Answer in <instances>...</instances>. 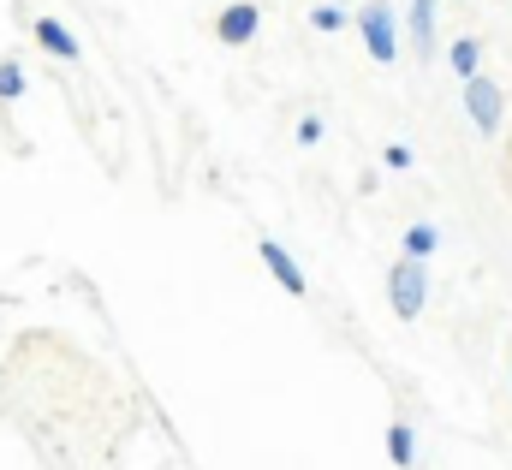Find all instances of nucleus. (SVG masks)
I'll return each mask as SVG.
<instances>
[{
	"mask_svg": "<svg viewBox=\"0 0 512 470\" xmlns=\"http://www.w3.org/2000/svg\"><path fill=\"white\" fill-rule=\"evenodd\" d=\"M387 304H393L399 322L423 316V304H429V268H423V256H399L387 268Z\"/></svg>",
	"mask_w": 512,
	"mask_h": 470,
	"instance_id": "f257e3e1",
	"label": "nucleus"
},
{
	"mask_svg": "<svg viewBox=\"0 0 512 470\" xmlns=\"http://www.w3.org/2000/svg\"><path fill=\"white\" fill-rule=\"evenodd\" d=\"M358 36H364L370 60H382V66L399 60V18H393V6H387V0H370V6L358 12Z\"/></svg>",
	"mask_w": 512,
	"mask_h": 470,
	"instance_id": "f03ea898",
	"label": "nucleus"
},
{
	"mask_svg": "<svg viewBox=\"0 0 512 470\" xmlns=\"http://www.w3.org/2000/svg\"><path fill=\"white\" fill-rule=\"evenodd\" d=\"M465 108H471V125L483 131V137H495L501 125H507V96L495 90V78H465Z\"/></svg>",
	"mask_w": 512,
	"mask_h": 470,
	"instance_id": "7ed1b4c3",
	"label": "nucleus"
},
{
	"mask_svg": "<svg viewBox=\"0 0 512 470\" xmlns=\"http://www.w3.org/2000/svg\"><path fill=\"white\" fill-rule=\"evenodd\" d=\"M256 30H262V12H256V0H233V6L215 18V36H221L227 48H251Z\"/></svg>",
	"mask_w": 512,
	"mask_h": 470,
	"instance_id": "20e7f679",
	"label": "nucleus"
},
{
	"mask_svg": "<svg viewBox=\"0 0 512 470\" xmlns=\"http://www.w3.org/2000/svg\"><path fill=\"white\" fill-rule=\"evenodd\" d=\"M256 256H262V268H268V274H274L286 292H304V268H298V262H292V256L274 244V238H262V244H256Z\"/></svg>",
	"mask_w": 512,
	"mask_h": 470,
	"instance_id": "39448f33",
	"label": "nucleus"
},
{
	"mask_svg": "<svg viewBox=\"0 0 512 470\" xmlns=\"http://www.w3.org/2000/svg\"><path fill=\"white\" fill-rule=\"evenodd\" d=\"M36 42H42L54 60H78V54H84V48H78V36H72L60 18H36Z\"/></svg>",
	"mask_w": 512,
	"mask_h": 470,
	"instance_id": "423d86ee",
	"label": "nucleus"
},
{
	"mask_svg": "<svg viewBox=\"0 0 512 470\" xmlns=\"http://www.w3.org/2000/svg\"><path fill=\"white\" fill-rule=\"evenodd\" d=\"M435 6L441 0H411V48L423 60H435Z\"/></svg>",
	"mask_w": 512,
	"mask_h": 470,
	"instance_id": "0eeeda50",
	"label": "nucleus"
},
{
	"mask_svg": "<svg viewBox=\"0 0 512 470\" xmlns=\"http://www.w3.org/2000/svg\"><path fill=\"white\" fill-rule=\"evenodd\" d=\"M447 66H453L459 78H477V72H483V42H477V36H459V42L447 48Z\"/></svg>",
	"mask_w": 512,
	"mask_h": 470,
	"instance_id": "6e6552de",
	"label": "nucleus"
},
{
	"mask_svg": "<svg viewBox=\"0 0 512 470\" xmlns=\"http://www.w3.org/2000/svg\"><path fill=\"white\" fill-rule=\"evenodd\" d=\"M435 250H441V227H435V221H411V227H405V256H423V262H429Z\"/></svg>",
	"mask_w": 512,
	"mask_h": 470,
	"instance_id": "1a4fd4ad",
	"label": "nucleus"
},
{
	"mask_svg": "<svg viewBox=\"0 0 512 470\" xmlns=\"http://www.w3.org/2000/svg\"><path fill=\"white\" fill-rule=\"evenodd\" d=\"M387 459L399 470L417 465V435H411V423H393V429H387Z\"/></svg>",
	"mask_w": 512,
	"mask_h": 470,
	"instance_id": "9d476101",
	"label": "nucleus"
},
{
	"mask_svg": "<svg viewBox=\"0 0 512 470\" xmlns=\"http://www.w3.org/2000/svg\"><path fill=\"white\" fill-rule=\"evenodd\" d=\"M18 96H24V66L0 60V102H18Z\"/></svg>",
	"mask_w": 512,
	"mask_h": 470,
	"instance_id": "9b49d317",
	"label": "nucleus"
},
{
	"mask_svg": "<svg viewBox=\"0 0 512 470\" xmlns=\"http://www.w3.org/2000/svg\"><path fill=\"white\" fill-rule=\"evenodd\" d=\"M310 24H316V30H346L352 18H346V6H340V0H328V6H316V12H310Z\"/></svg>",
	"mask_w": 512,
	"mask_h": 470,
	"instance_id": "f8f14e48",
	"label": "nucleus"
},
{
	"mask_svg": "<svg viewBox=\"0 0 512 470\" xmlns=\"http://www.w3.org/2000/svg\"><path fill=\"white\" fill-rule=\"evenodd\" d=\"M411 161H417V149H411V143H387V149H382V167H387V173H405Z\"/></svg>",
	"mask_w": 512,
	"mask_h": 470,
	"instance_id": "ddd939ff",
	"label": "nucleus"
},
{
	"mask_svg": "<svg viewBox=\"0 0 512 470\" xmlns=\"http://www.w3.org/2000/svg\"><path fill=\"white\" fill-rule=\"evenodd\" d=\"M298 143H304V149H310V143H322V119H316V114L298 119Z\"/></svg>",
	"mask_w": 512,
	"mask_h": 470,
	"instance_id": "4468645a",
	"label": "nucleus"
}]
</instances>
